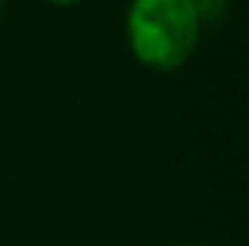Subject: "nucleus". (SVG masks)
I'll return each instance as SVG.
<instances>
[{
    "label": "nucleus",
    "instance_id": "5",
    "mask_svg": "<svg viewBox=\"0 0 249 246\" xmlns=\"http://www.w3.org/2000/svg\"><path fill=\"white\" fill-rule=\"evenodd\" d=\"M0 10H3V0H0Z\"/></svg>",
    "mask_w": 249,
    "mask_h": 246
},
{
    "label": "nucleus",
    "instance_id": "4",
    "mask_svg": "<svg viewBox=\"0 0 249 246\" xmlns=\"http://www.w3.org/2000/svg\"><path fill=\"white\" fill-rule=\"evenodd\" d=\"M177 246H199V243H177Z\"/></svg>",
    "mask_w": 249,
    "mask_h": 246
},
{
    "label": "nucleus",
    "instance_id": "1",
    "mask_svg": "<svg viewBox=\"0 0 249 246\" xmlns=\"http://www.w3.org/2000/svg\"><path fill=\"white\" fill-rule=\"evenodd\" d=\"M126 35L136 60L152 70H177L199 41V16L193 0H133Z\"/></svg>",
    "mask_w": 249,
    "mask_h": 246
},
{
    "label": "nucleus",
    "instance_id": "2",
    "mask_svg": "<svg viewBox=\"0 0 249 246\" xmlns=\"http://www.w3.org/2000/svg\"><path fill=\"white\" fill-rule=\"evenodd\" d=\"M193 6H196V16L202 22V19H218L227 10V0H193Z\"/></svg>",
    "mask_w": 249,
    "mask_h": 246
},
{
    "label": "nucleus",
    "instance_id": "3",
    "mask_svg": "<svg viewBox=\"0 0 249 246\" xmlns=\"http://www.w3.org/2000/svg\"><path fill=\"white\" fill-rule=\"evenodd\" d=\"M51 3H57V6H70V3H76V0H51Z\"/></svg>",
    "mask_w": 249,
    "mask_h": 246
}]
</instances>
